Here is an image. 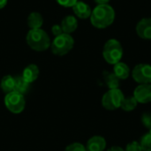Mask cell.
I'll list each match as a JSON object with an SVG mask.
<instances>
[{"label":"cell","mask_w":151,"mask_h":151,"mask_svg":"<svg viewBox=\"0 0 151 151\" xmlns=\"http://www.w3.org/2000/svg\"><path fill=\"white\" fill-rule=\"evenodd\" d=\"M108 151H125V150H123L119 146H112L108 150Z\"/></svg>","instance_id":"26"},{"label":"cell","mask_w":151,"mask_h":151,"mask_svg":"<svg viewBox=\"0 0 151 151\" xmlns=\"http://www.w3.org/2000/svg\"><path fill=\"white\" fill-rule=\"evenodd\" d=\"M39 76V68L36 65L31 64L25 67L22 73V77L30 84L37 80Z\"/></svg>","instance_id":"13"},{"label":"cell","mask_w":151,"mask_h":151,"mask_svg":"<svg viewBox=\"0 0 151 151\" xmlns=\"http://www.w3.org/2000/svg\"><path fill=\"white\" fill-rule=\"evenodd\" d=\"M134 97L140 104L151 102V84H140L134 91Z\"/></svg>","instance_id":"8"},{"label":"cell","mask_w":151,"mask_h":151,"mask_svg":"<svg viewBox=\"0 0 151 151\" xmlns=\"http://www.w3.org/2000/svg\"><path fill=\"white\" fill-rule=\"evenodd\" d=\"M74 45V40L69 34L63 33L55 37L50 44V49L53 54L57 56H64L67 54Z\"/></svg>","instance_id":"4"},{"label":"cell","mask_w":151,"mask_h":151,"mask_svg":"<svg viewBox=\"0 0 151 151\" xmlns=\"http://www.w3.org/2000/svg\"><path fill=\"white\" fill-rule=\"evenodd\" d=\"M136 34L145 40H151V18H143L136 25Z\"/></svg>","instance_id":"9"},{"label":"cell","mask_w":151,"mask_h":151,"mask_svg":"<svg viewBox=\"0 0 151 151\" xmlns=\"http://www.w3.org/2000/svg\"><path fill=\"white\" fill-rule=\"evenodd\" d=\"M56 1L64 7H73L79 0H56Z\"/></svg>","instance_id":"24"},{"label":"cell","mask_w":151,"mask_h":151,"mask_svg":"<svg viewBox=\"0 0 151 151\" xmlns=\"http://www.w3.org/2000/svg\"><path fill=\"white\" fill-rule=\"evenodd\" d=\"M134 80L139 84L151 83V65L149 64H139L132 71Z\"/></svg>","instance_id":"7"},{"label":"cell","mask_w":151,"mask_h":151,"mask_svg":"<svg viewBox=\"0 0 151 151\" xmlns=\"http://www.w3.org/2000/svg\"><path fill=\"white\" fill-rule=\"evenodd\" d=\"M106 148V141L103 136L95 135L91 137L86 145L87 151H104Z\"/></svg>","instance_id":"10"},{"label":"cell","mask_w":151,"mask_h":151,"mask_svg":"<svg viewBox=\"0 0 151 151\" xmlns=\"http://www.w3.org/2000/svg\"><path fill=\"white\" fill-rule=\"evenodd\" d=\"M4 102L7 110L14 114H19L22 112L26 105L24 96L16 91L6 94Z\"/></svg>","instance_id":"5"},{"label":"cell","mask_w":151,"mask_h":151,"mask_svg":"<svg viewBox=\"0 0 151 151\" xmlns=\"http://www.w3.org/2000/svg\"><path fill=\"white\" fill-rule=\"evenodd\" d=\"M125 151H142V149L141 147L140 142L134 141V142H132L127 145V148H126Z\"/></svg>","instance_id":"23"},{"label":"cell","mask_w":151,"mask_h":151,"mask_svg":"<svg viewBox=\"0 0 151 151\" xmlns=\"http://www.w3.org/2000/svg\"><path fill=\"white\" fill-rule=\"evenodd\" d=\"M63 33L64 32H63V29H62L60 25H54L52 27V34L55 35V37L61 35V34H63Z\"/></svg>","instance_id":"25"},{"label":"cell","mask_w":151,"mask_h":151,"mask_svg":"<svg viewBox=\"0 0 151 151\" xmlns=\"http://www.w3.org/2000/svg\"><path fill=\"white\" fill-rule=\"evenodd\" d=\"M103 57L110 65H115L120 62L123 57V47L117 39L108 40L103 49Z\"/></svg>","instance_id":"3"},{"label":"cell","mask_w":151,"mask_h":151,"mask_svg":"<svg viewBox=\"0 0 151 151\" xmlns=\"http://www.w3.org/2000/svg\"><path fill=\"white\" fill-rule=\"evenodd\" d=\"M0 87L3 92L6 95L8 93H11L14 91L15 87V78L12 75H5L3 77L0 82Z\"/></svg>","instance_id":"17"},{"label":"cell","mask_w":151,"mask_h":151,"mask_svg":"<svg viewBox=\"0 0 151 151\" xmlns=\"http://www.w3.org/2000/svg\"><path fill=\"white\" fill-rule=\"evenodd\" d=\"M15 78V87H14V91L21 94V95H24L27 90H28V88H29V83L21 76H17V77H14Z\"/></svg>","instance_id":"18"},{"label":"cell","mask_w":151,"mask_h":151,"mask_svg":"<svg viewBox=\"0 0 151 151\" xmlns=\"http://www.w3.org/2000/svg\"><path fill=\"white\" fill-rule=\"evenodd\" d=\"M103 78H104V81L106 86L109 88V89L119 88L120 80L113 73L104 71V73H103Z\"/></svg>","instance_id":"15"},{"label":"cell","mask_w":151,"mask_h":151,"mask_svg":"<svg viewBox=\"0 0 151 151\" xmlns=\"http://www.w3.org/2000/svg\"><path fill=\"white\" fill-rule=\"evenodd\" d=\"M115 19V11L110 4H97L90 15L91 24L98 28L104 29L111 26Z\"/></svg>","instance_id":"1"},{"label":"cell","mask_w":151,"mask_h":151,"mask_svg":"<svg viewBox=\"0 0 151 151\" xmlns=\"http://www.w3.org/2000/svg\"><path fill=\"white\" fill-rule=\"evenodd\" d=\"M124 95L119 88L109 89L102 98V105L108 111H114L120 107Z\"/></svg>","instance_id":"6"},{"label":"cell","mask_w":151,"mask_h":151,"mask_svg":"<svg viewBox=\"0 0 151 151\" xmlns=\"http://www.w3.org/2000/svg\"><path fill=\"white\" fill-rule=\"evenodd\" d=\"M27 45L35 51H44L50 46V39L48 34L41 29H30L26 37Z\"/></svg>","instance_id":"2"},{"label":"cell","mask_w":151,"mask_h":151,"mask_svg":"<svg viewBox=\"0 0 151 151\" xmlns=\"http://www.w3.org/2000/svg\"><path fill=\"white\" fill-rule=\"evenodd\" d=\"M65 151H87L86 147L80 142H73L68 145Z\"/></svg>","instance_id":"21"},{"label":"cell","mask_w":151,"mask_h":151,"mask_svg":"<svg viewBox=\"0 0 151 151\" xmlns=\"http://www.w3.org/2000/svg\"><path fill=\"white\" fill-rule=\"evenodd\" d=\"M142 125L149 130H151V113L145 112L142 116Z\"/></svg>","instance_id":"22"},{"label":"cell","mask_w":151,"mask_h":151,"mask_svg":"<svg viewBox=\"0 0 151 151\" xmlns=\"http://www.w3.org/2000/svg\"><path fill=\"white\" fill-rule=\"evenodd\" d=\"M113 73L119 80H127L130 75V68L124 62H119L114 65Z\"/></svg>","instance_id":"14"},{"label":"cell","mask_w":151,"mask_h":151,"mask_svg":"<svg viewBox=\"0 0 151 151\" xmlns=\"http://www.w3.org/2000/svg\"><path fill=\"white\" fill-rule=\"evenodd\" d=\"M140 144L142 151H151V130L142 137Z\"/></svg>","instance_id":"20"},{"label":"cell","mask_w":151,"mask_h":151,"mask_svg":"<svg viewBox=\"0 0 151 151\" xmlns=\"http://www.w3.org/2000/svg\"><path fill=\"white\" fill-rule=\"evenodd\" d=\"M97 4H108L111 0H94Z\"/></svg>","instance_id":"27"},{"label":"cell","mask_w":151,"mask_h":151,"mask_svg":"<svg viewBox=\"0 0 151 151\" xmlns=\"http://www.w3.org/2000/svg\"><path fill=\"white\" fill-rule=\"evenodd\" d=\"M73 12L75 13V15L80 19L90 18L91 12H92L90 6L82 1H78L73 6Z\"/></svg>","instance_id":"11"},{"label":"cell","mask_w":151,"mask_h":151,"mask_svg":"<svg viewBox=\"0 0 151 151\" xmlns=\"http://www.w3.org/2000/svg\"><path fill=\"white\" fill-rule=\"evenodd\" d=\"M138 104V102L136 101V99L132 96V97H124L122 103H121V105H120V108L122 110H124L125 111H134L136 106Z\"/></svg>","instance_id":"19"},{"label":"cell","mask_w":151,"mask_h":151,"mask_svg":"<svg viewBox=\"0 0 151 151\" xmlns=\"http://www.w3.org/2000/svg\"><path fill=\"white\" fill-rule=\"evenodd\" d=\"M7 1L8 0H0V9H3L6 5Z\"/></svg>","instance_id":"28"},{"label":"cell","mask_w":151,"mask_h":151,"mask_svg":"<svg viewBox=\"0 0 151 151\" xmlns=\"http://www.w3.org/2000/svg\"><path fill=\"white\" fill-rule=\"evenodd\" d=\"M63 32L65 34H71L73 32H74L77 27H78V20L74 16L72 15H68L66 17H65L60 24Z\"/></svg>","instance_id":"12"},{"label":"cell","mask_w":151,"mask_h":151,"mask_svg":"<svg viewBox=\"0 0 151 151\" xmlns=\"http://www.w3.org/2000/svg\"><path fill=\"white\" fill-rule=\"evenodd\" d=\"M43 23V18L39 12H31L27 17V25L30 29H38L41 28Z\"/></svg>","instance_id":"16"}]
</instances>
